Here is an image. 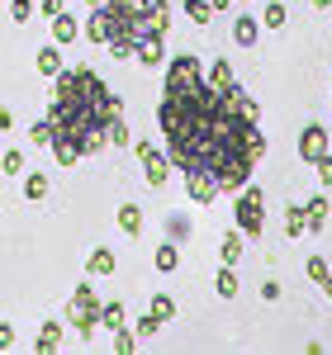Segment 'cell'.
<instances>
[{
  "mask_svg": "<svg viewBox=\"0 0 332 355\" xmlns=\"http://www.w3.org/2000/svg\"><path fill=\"white\" fill-rule=\"evenodd\" d=\"M261 110L242 85L214 90L209 81L162 90L157 123H162L166 152L181 166V175L204 171L219 180V190H242L251 180L256 162L266 157V133H261Z\"/></svg>",
  "mask_w": 332,
  "mask_h": 355,
  "instance_id": "6da1fadb",
  "label": "cell"
},
{
  "mask_svg": "<svg viewBox=\"0 0 332 355\" xmlns=\"http://www.w3.org/2000/svg\"><path fill=\"white\" fill-rule=\"evenodd\" d=\"M114 114H124V105H119V95H114V90L100 81L90 67H62V71L53 76L48 123H53L57 137L76 142V147H81V157L100 152V147H110L105 128H110Z\"/></svg>",
  "mask_w": 332,
  "mask_h": 355,
  "instance_id": "7a4b0ae2",
  "label": "cell"
},
{
  "mask_svg": "<svg viewBox=\"0 0 332 355\" xmlns=\"http://www.w3.org/2000/svg\"><path fill=\"white\" fill-rule=\"evenodd\" d=\"M100 308H105V303H100V294H95L90 284H76V294L67 299V327H76V336L85 341L90 331L100 327Z\"/></svg>",
  "mask_w": 332,
  "mask_h": 355,
  "instance_id": "3957f363",
  "label": "cell"
},
{
  "mask_svg": "<svg viewBox=\"0 0 332 355\" xmlns=\"http://www.w3.org/2000/svg\"><path fill=\"white\" fill-rule=\"evenodd\" d=\"M233 214H238L242 237H247V242H256V237L266 232V194H261V190L247 180V185L238 190V209H233Z\"/></svg>",
  "mask_w": 332,
  "mask_h": 355,
  "instance_id": "277c9868",
  "label": "cell"
},
{
  "mask_svg": "<svg viewBox=\"0 0 332 355\" xmlns=\"http://www.w3.org/2000/svg\"><path fill=\"white\" fill-rule=\"evenodd\" d=\"M133 152H138V162H142V171H147V185H152V190H162L166 180H171V152H162V147H152V142H138V147H133Z\"/></svg>",
  "mask_w": 332,
  "mask_h": 355,
  "instance_id": "5b68a950",
  "label": "cell"
},
{
  "mask_svg": "<svg viewBox=\"0 0 332 355\" xmlns=\"http://www.w3.org/2000/svg\"><path fill=\"white\" fill-rule=\"evenodd\" d=\"M133 62H138V67H166V33L147 28L142 43H138V53H133Z\"/></svg>",
  "mask_w": 332,
  "mask_h": 355,
  "instance_id": "8992f818",
  "label": "cell"
},
{
  "mask_svg": "<svg viewBox=\"0 0 332 355\" xmlns=\"http://www.w3.org/2000/svg\"><path fill=\"white\" fill-rule=\"evenodd\" d=\"M323 152H328V128L323 123H304V133H299V162L313 166Z\"/></svg>",
  "mask_w": 332,
  "mask_h": 355,
  "instance_id": "52a82bcc",
  "label": "cell"
},
{
  "mask_svg": "<svg viewBox=\"0 0 332 355\" xmlns=\"http://www.w3.org/2000/svg\"><path fill=\"white\" fill-rule=\"evenodd\" d=\"M185 194H190V204H214L223 190H219V180H214V175L190 171V175H185Z\"/></svg>",
  "mask_w": 332,
  "mask_h": 355,
  "instance_id": "ba28073f",
  "label": "cell"
},
{
  "mask_svg": "<svg viewBox=\"0 0 332 355\" xmlns=\"http://www.w3.org/2000/svg\"><path fill=\"white\" fill-rule=\"evenodd\" d=\"M81 38H85V43H100V48L110 43V5H105V10H90V15H85Z\"/></svg>",
  "mask_w": 332,
  "mask_h": 355,
  "instance_id": "9c48e42d",
  "label": "cell"
},
{
  "mask_svg": "<svg viewBox=\"0 0 332 355\" xmlns=\"http://www.w3.org/2000/svg\"><path fill=\"white\" fill-rule=\"evenodd\" d=\"M242 246H247V237H242V227L223 232V237H219V266H238V261H242Z\"/></svg>",
  "mask_w": 332,
  "mask_h": 355,
  "instance_id": "30bf717a",
  "label": "cell"
},
{
  "mask_svg": "<svg viewBox=\"0 0 332 355\" xmlns=\"http://www.w3.org/2000/svg\"><path fill=\"white\" fill-rule=\"evenodd\" d=\"M256 38H261V19L238 15V19H233V43H238V48H256Z\"/></svg>",
  "mask_w": 332,
  "mask_h": 355,
  "instance_id": "8fae6325",
  "label": "cell"
},
{
  "mask_svg": "<svg viewBox=\"0 0 332 355\" xmlns=\"http://www.w3.org/2000/svg\"><path fill=\"white\" fill-rule=\"evenodd\" d=\"M76 33H81V24H76V15H53V43L57 48H67V43H76Z\"/></svg>",
  "mask_w": 332,
  "mask_h": 355,
  "instance_id": "7c38bea8",
  "label": "cell"
},
{
  "mask_svg": "<svg viewBox=\"0 0 332 355\" xmlns=\"http://www.w3.org/2000/svg\"><path fill=\"white\" fill-rule=\"evenodd\" d=\"M304 214H308V232H323V227H328V214H332L328 194H313V199L304 204Z\"/></svg>",
  "mask_w": 332,
  "mask_h": 355,
  "instance_id": "4fadbf2b",
  "label": "cell"
},
{
  "mask_svg": "<svg viewBox=\"0 0 332 355\" xmlns=\"http://www.w3.org/2000/svg\"><path fill=\"white\" fill-rule=\"evenodd\" d=\"M114 218H119V232H124V237H142V209L138 204H124Z\"/></svg>",
  "mask_w": 332,
  "mask_h": 355,
  "instance_id": "5bb4252c",
  "label": "cell"
},
{
  "mask_svg": "<svg viewBox=\"0 0 332 355\" xmlns=\"http://www.w3.org/2000/svg\"><path fill=\"white\" fill-rule=\"evenodd\" d=\"M85 275H95V279H100V275H114V251L110 246H95V251L85 256Z\"/></svg>",
  "mask_w": 332,
  "mask_h": 355,
  "instance_id": "9a60e30c",
  "label": "cell"
},
{
  "mask_svg": "<svg viewBox=\"0 0 332 355\" xmlns=\"http://www.w3.org/2000/svg\"><path fill=\"white\" fill-rule=\"evenodd\" d=\"M62 327H67V322H43V327H38V336H33V351H57V346H62Z\"/></svg>",
  "mask_w": 332,
  "mask_h": 355,
  "instance_id": "2e32d148",
  "label": "cell"
},
{
  "mask_svg": "<svg viewBox=\"0 0 332 355\" xmlns=\"http://www.w3.org/2000/svg\"><path fill=\"white\" fill-rule=\"evenodd\" d=\"M238 289H242V284H238V266H223V270L214 275V294H219V299H238Z\"/></svg>",
  "mask_w": 332,
  "mask_h": 355,
  "instance_id": "e0dca14e",
  "label": "cell"
},
{
  "mask_svg": "<svg viewBox=\"0 0 332 355\" xmlns=\"http://www.w3.org/2000/svg\"><path fill=\"white\" fill-rule=\"evenodd\" d=\"M304 232H308L304 204H290V209H285V237H304Z\"/></svg>",
  "mask_w": 332,
  "mask_h": 355,
  "instance_id": "ac0fdd59",
  "label": "cell"
},
{
  "mask_svg": "<svg viewBox=\"0 0 332 355\" xmlns=\"http://www.w3.org/2000/svg\"><path fill=\"white\" fill-rule=\"evenodd\" d=\"M204 81L214 85V90H228V85L238 81V76H233V67H228V62L219 57V62H209V71H204Z\"/></svg>",
  "mask_w": 332,
  "mask_h": 355,
  "instance_id": "d6986e66",
  "label": "cell"
},
{
  "mask_svg": "<svg viewBox=\"0 0 332 355\" xmlns=\"http://www.w3.org/2000/svg\"><path fill=\"white\" fill-rule=\"evenodd\" d=\"M100 327H110V331L128 327V313H124V303H119V299H114V303H105V308H100Z\"/></svg>",
  "mask_w": 332,
  "mask_h": 355,
  "instance_id": "ffe728a7",
  "label": "cell"
},
{
  "mask_svg": "<svg viewBox=\"0 0 332 355\" xmlns=\"http://www.w3.org/2000/svg\"><path fill=\"white\" fill-rule=\"evenodd\" d=\"M53 157H57V166H76V162H81V147L53 133Z\"/></svg>",
  "mask_w": 332,
  "mask_h": 355,
  "instance_id": "44dd1931",
  "label": "cell"
},
{
  "mask_svg": "<svg viewBox=\"0 0 332 355\" xmlns=\"http://www.w3.org/2000/svg\"><path fill=\"white\" fill-rule=\"evenodd\" d=\"M152 261H157V270H162V275H171L176 266H181V246H176V242H162V246H157V256H152Z\"/></svg>",
  "mask_w": 332,
  "mask_h": 355,
  "instance_id": "7402d4cb",
  "label": "cell"
},
{
  "mask_svg": "<svg viewBox=\"0 0 332 355\" xmlns=\"http://www.w3.org/2000/svg\"><path fill=\"white\" fill-rule=\"evenodd\" d=\"M57 71H62V53H57V43L38 48V76H57Z\"/></svg>",
  "mask_w": 332,
  "mask_h": 355,
  "instance_id": "603a6c76",
  "label": "cell"
},
{
  "mask_svg": "<svg viewBox=\"0 0 332 355\" xmlns=\"http://www.w3.org/2000/svg\"><path fill=\"white\" fill-rule=\"evenodd\" d=\"M43 194H48V175H43V171H28V175H24V199H28V204H38Z\"/></svg>",
  "mask_w": 332,
  "mask_h": 355,
  "instance_id": "cb8c5ba5",
  "label": "cell"
},
{
  "mask_svg": "<svg viewBox=\"0 0 332 355\" xmlns=\"http://www.w3.org/2000/svg\"><path fill=\"white\" fill-rule=\"evenodd\" d=\"M162 327H166V322L157 318V313H152V308H147V313H142L138 322H133V331H138V341H152V336H157Z\"/></svg>",
  "mask_w": 332,
  "mask_h": 355,
  "instance_id": "d4e9b609",
  "label": "cell"
},
{
  "mask_svg": "<svg viewBox=\"0 0 332 355\" xmlns=\"http://www.w3.org/2000/svg\"><path fill=\"white\" fill-rule=\"evenodd\" d=\"M147 19H152V28H157V33H166V28H171V0H152Z\"/></svg>",
  "mask_w": 332,
  "mask_h": 355,
  "instance_id": "484cf974",
  "label": "cell"
},
{
  "mask_svg": "<svg viewBox=\"0 0 332 355\" xmlns=\"http://www.w3.org/2000/svg\"><path fill=\"white\" fill-rule=\"evenodd\" d=\"M105 137H110V147H128V119H124V114H114L110 128H105Z\"/></svg>",
  "mask_w": 332,
  "mask_h": 355,
  "instance_id": "4316f807",
  "label": "cell"
},
{
  "mask_svg": "<svg viewBox=\"0 0 332 355\" xmlns=\"http://www.w3.org/2000/svg\"><path fill=\"white\" fill-rule=\"evenodd\" d=\"M185 15H190V24H209L214 19V5L209 0H185Z\"/></svg>",
  "mask_w": 332,
  "mask_h": 355,
  "instance_id": "83f0119b",
  "label": "cell"
},
{
  "mask_svg": "<svg viewBox=\"0 0 332 355\" xmlns=\"http://www.w3.org/2000/svg\"><path fill=\"white\" fill-rule=\"evenodd\" d=\"M261 24H266V28H285V24H290V15H285V5H280V0H271V5H266Z\"/></svg>",
  "mask_w": 332,
  "mask_h": 355,
  "instance_id": "f1b7e54d",
  "label": "cell"
},
{
  "mask_svg": "<svg viewBox=\"0 0 332 355\" xmlns=\"http://www.w3.org/2000/svg\"><path fill=\"white\" fill-rule=\"evenodd\" d=\"M0 171H5V175H24V152H19V147H10V152L0 157Z\"/></svg>",
  "mask_w": 332,
  "mask_h": 355,
  "instance_id": "f546056e",
  "label": "cell"
},
{
  "mask_svg": "<svg viewBox=\"0 0 332 355\" xmlns=\"http://www.w3.org/2000/svg\"><path fill=\"white\" fill-rule=\"evenodd\" d=\"M304 275L313 279V284H323L332 270H328V261H323V256H308V261H304Z\"/></svg>",
  "mask_w": 332,
  "mask_h": 355,
  "instance_id": "4dcf8cb0",
  "label": "cell"
},
{
  "mask_svg": "<svg viewBox=\"0 0 332 355\" xmlns=\"http://www.w3.org/2000/svg\"><path fill=\"white\" fill-rule=\"evenodd\" d=\"M152 313H157L162 322H171V318H176V299H171V294H152Z\"/></svg>",
  "mask_w": 332,
  "mask_h": 355,
  "instance_id": "1f68e13d",
  "label": "cell"
},
{
  "mask_svg": "<svg viewBox=\"0 0 332 355\" xmlns=\"http://www.w3.org/2000/svg\"><path fill=\"white\" fill-rule=\"evenodd\" d=\"M28 137H33V147H53V123H48V119H38V123L28 128Z\"/></svg>",
  "mask_w": 332,
  "mask_h": 355,
  "instance_id": "d6a6232c",
  "label": "cell"
},
{
  "mask_svg": "<svg viewBox=\"0 0 332 355\" xmlns=\"http://www.w3.org/2000/svg\"><path fill=\"white\" fill-rule=\"evenodd\" d=\"M10 19L15 24H28L33 19V0H10Z\"/></svg>",
  "mask_w": 332,
  "mask_h": 355,
  "instance_id": "836d02e7",
  "label": "cell"
},
{
  "mask_svg": "<svg viewBox=\"0 0 332 355\" xmlns=\"http://www.w3.org/2000/svg\"><path fill=\"white\" fill-rule=\"evenodd\" d=\"M133 346H138V331H128V327H119V331H114V351H124V355H128Z\"/></svg>",
  "mask_w": 332,
  "mask_h": 355,
  "instance_id": "e575fe53",
  "label": "cell"
},
{
  "mask_svg": "<svg viewBox=\"0 0 332 355\" xmlns=\"http://www.w3.org/2000/svg\"><path fill=\"white\" fill-rule=\"evenodd\" d=\"M313 166H318V185H332V152H323Z\"/></svg>",
  "mask_w": 332,
  "mask_h": 355,
  "instance_id": "d590c367",
  "label": "cell"
},
{
  "mask_svg": "<svg viewBox=\"0 0 332 355\" xmlns=\"http://www.w3.org/2000/svg\"><path fill=\"white\" fill-rule=\"evenodd\" d=\"M62 10H67V0H38V15H43V19H53Z\"/></svg>",
  "mask_w": 332,
  "mask_h": 355,
  "instance_id": "8d00e7d4",
  "label": "cell"
},
{
  "mask_svg": "<svg viewBox=\"0 0 332 355\" xmlns=\"http://www.w3.org/2000/svg\"><path fill=\"white\" fill-rule=\"evenodd\" d=\"M261 299H266V303L280 299V284H276V279H261Z\"/></svg>",
  "mask_w": 332,
  "mask_h": 355,
  "instance_id": "74e56055",
  "label": "cell"
},
{
  "mask_svg": "<svg viewBox=\"0 0 332 355\" xmlns=\"http://www.w3.org/2000/svg\"><path fill=\"white\" fill-rule=\"evenodd\" d=\"M10 346H15V327H10V322H0V351H10Z\"/></svg>",
  "mask_w": 332,
  "mask_h": 355,
  "instance_id": "f35d334b",
  "label": "cell"
},
{
  "mask_svg": "<svg viewBox=\"0 0 332 355\" xmlns=\"http://www.w3.org/2000/svg\"><path fill=\"white\" fill-rule=\"evenodd\" d=\"M10 128H15V114H10L5 105H0V133H10Z\"/></svg>",
  "mask_w": 332,
  "mask_h": 355,
  "instance_id": "ab89813d",
  "label": "cell"
},
{
  "mask_svg": "<svg viewBox=\"0 0 332 355\" xmlns=\"http://www.w3.org/2000/svg\"><path fill=\"white\" fill-rule=\"evenodd\" d=\"M85 5H90V10H105V5H114V0H85Z\"/></svg>",
  "mask_w": 332,
  "mask_h": 355,
  "instance_id": "60d3db41",
  "label": "cell"
},
{
  "mask_svg": "<svg viewBox=\"0 0 332 355\" xmlns=\"http://www.w3.org/2000/svg\"><path fill=\"white\" fill-rule=\"evenodd\" d=\"M318 289H323V294H328V299H332V275H328V279H323V284H318Z\"/></svg>",
  "mask_w": 332,
  "mask_h": 355,
  "instance_id": "b9f144b4",
  "label": "cell"
},
{
  "mask_svg": "<svg viewBox=\"0 0 332 355\" xmlns=\"http://www.w3.org/2000/svg\"><path fill=\"white\" fill-rule=\"evenodd\" d=\"M209 5H214V10H228V5H233V0H209Z\"/></svg>",
  "mask_w": 332,
  "mask_h": 355,
  "instance_id": "7bdbcfd3",
  "label": "cell"
},
{
  "mask_svg": "<svg viewBox=\"0 0 332 355\" xmlns=\"http://www.w3.org/2000/svg\"><path fill=\"white\" fill-rule=\"evenodd\" d=\"M313 10H332V0H313Z\"/></svg>",
  "mask_w": 332,
  "mask_h": 355,
  "instance_id": "ee69618b",
  "label": "cell"
},
{
  "mask_svg": "<svg viewBox=\"0 0 332 355\" xmlns=\"http://www.w3.org/2000/svg\"><path fill=\"white\" fill-rule=\"evenodd\" d=\"M242 5H247V0H242Z\"/></svg>",
  "mask_w": 332,
  "mask_h": 355,
  "instance_id": "f6af8a7d",
  "label": "cell"
}]
</instances>
